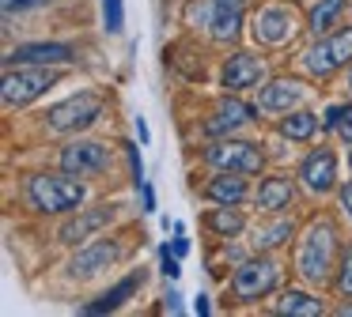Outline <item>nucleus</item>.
<instances>
[{
	"label": "nucleus",
	"instance_id": "412c9836",
	"mask_svg": "<svg viewBox=\"0 0 352 317\" xmlns=\"http://www.w3.org/2000/svg\"><path fill=\"white\" fill-rule=\"evenodd\" d=\"M276 132H280L284 140H296V143L311 140V136L318 132V113H311V110H288L280 121H276Z\"/></svg>",
	"mask_w": 352,
	"mask_h": 317
},
{
	"label": "nucleus",
	"instance_id": "7c9ffc66",
	"mask_svg": "<svg viewBox=\"0 0 352 317\" xmlns=\"http://www.w3.org/2000/svg\"><path fill=\"white\" fill-rule=\"evenodd\" d=\"M50 0H4V12H31V8H46Z\"/></svg>",
	"mask_w": 352,
	"mask_h": 317
},
{
	"label": "nucleus",
	"instance_id": "2eb2a0df",
	"mask_svg": "<svg viewBox=\"0 0 352 317\" xmlns=\"http://www.w3.org/2000/svg\"><path fill=\"white\" fill-rule=\"evenodd\" d=\"M265 80V60L261 57H254V53H231L228 60H223V68H220V87H228V91H246V87H258V83Z\"/></svg>",
	"mask_w": 352,
	"mask_h": 317
},
{
	"label": "nucleus",
	"instance_id": "4468645a",
	"mask_svg": "<svg viewBox=\"0 0 352 317\" xmlns=\"http://www.w3.org/2000/svg\"><path fill=\"white\" fill-rule=\"evenodd\" d=\"M254 106H246V102H239L235 98V91H228V98H220V102L212 106V117L201 125V132L205 136H231L235 128H243V125H254Z\"/></svg>",
	"mask_w": 352,
	"mask_h": 317
},
{
	"label": "nucleus",
	"instance_id": "ddd939ff",
	"mask_svg": "<svg viewBox=\"0 0 352 317\" xmlns=\"http://www.w3.org/2000/svg\"><path fill=\"white\" fill-rule=\"evenodd\" d=\"M4 64H42V68H57V64H76V49L65 42H23L4 57Z\"/></svg>",
	"mask_w": 352,
	"mask_h": 317
},
{
	"label": "nucleus",
	"instance_id": "a211bd4d",
	"mask_svg": "<svg viewBox=\"0 0 352 317\" xmlns=\"http://www.w3.org/2000/svg\"><path fill=\"white\" fill-rule=\"evenodd\" d=\"M292 200H296V181H292L288 174L261 178L258 193H254V204H258L261 211H269V215H280L284 208H292Z\"/></svg>",
	"mask_w": 352,
	"mask_h": 317
},
{
	"label": "nucleus",
	"instance_id": "aec40b11",
	"mask_svg": "<svg viewBox=\"0 0 352 317\" xmlns=\"http://www.w3.org/2000/svg\"><path fill=\"white\" fill-rule=\"evenodd\" d=\"M140 283H144V272H129L125 279H118L114 287H110L107 294H99L95 302H87L84 314H114V309H122L125 302L133 298V294L140 291Z\"/></svg>",
	"mask_w": 352,
	"mask_h": 317
},
{
	"label": "nucleus",
	"instance_id": "a878e982",
	"mask_svg": "<svg viewBox=\"0 0 352 317\" xmlns=\"http://www.w3.org/2000/svg\"><path fill=\"white\" fill-rule=\"evenodd\" d=\"M333 287L341 298H352V246L341 249V261H337V272H333Z\"/></svg>",
	"mask_w": 352,
	"mask_h": 317
},
{
	"label": "nucleus",
	"instance_id": "f03ea898",
	"mask_svg": "<svg viewBox=\"0 0 352 317\" xmlns=\"http://www.w3.org/2000/svg\"><path fill=\"white\" fill-rule=\"evenodd\" d=\"M23 196L38 215H65V211H76L87 196V185L76 181L72 174H31L23 181Z\"/></svg>",
	"mask_w": 352,
	"mask_h": 317
},
{
	"label": "nucleus",
	"instance_id": "2f4dec72",
	"mask_svg": "<svg viewBox=\"0 0 352 317\" xmlns=\"http://www.w3.org/2000/svg\"><path fill=\"white\" fill-rule=\"evenodd\" d=\"M337 204H341L344 219H352V181H344V185L337 189Z\"/></svg>",
	"mask_w": 352,
	"mask_h": 317
},
{
	"label": "nucleus",
	"instance_id": "cd10ccee",
	"mask_svg": "<svg viewBox=\"0 0 352 317\" xmlns=\"http://www.w3.org/2000/svg\"><path fill=\"white\" fill-rule=\"evenodd\" d=\"M349 117H352V102H333V106H326V113H322V128H326V132H337Z\"/></svg>",
	"mask_w": 352,
	"mask_h": 317
},
{
	"label": "nucleus",
	"instance_id": "c9c22d12",
	"mask_svg": "<svg viewBox=\"0 0 352 317\" xmlns=\"http://www.w3.org/2000/svg\"><path fill=\"white\" fill-rule=\"evenodd\" d=\"M208 309H212V302H208V294H197V298H193V314H201V317H205Z\"/></svg>",
	"mask_w": 352,
	"mask_h": 317
},
{
	"label": "nucleus",
	"instance_id": "c756f323",
	"mask_svg": "<svg viewBox=\"0 0 352 317\" xmlns=\"http://www.w3.org/2000/svg\"><path fill=\"white\" fill-rule=\"evenodd\" d=\"M125 155H129V166H133V185H144V163H140L137 155V143H125Z\"/></svg>",
	"mask_w": 352,
	"mask_h": 317
},
{
	"label": "nucleus",
	"instance_id": "bb28decb",
	"mask_svg": "<svg viewBox=\"0 0 352 317\" xmlns=\"http://www.w3.org/2000/svg\"><path fill=\"white\" fill-rule=\"evenodd\" d=\"M102 27L110 34H122L125 30V4L122 0H102Z\"/></svg>",
	"mask_w": 352,
	"mask_h": 317
},
{
	"label": "nucleus",
	"instance_id": "6e6552de",
	"mask_svg": "<svg viewBox=\"0 0 352 317\" xmlns=\"http://www.w3.org/2000/svg\"><path fill=\"white\" fill-rule=\"evenodd\" d=\"M61 170L72 178H95L110 170V148L102 140H72L61 148Z\"/></svg>",
	"mask_w": 352,
	"mask_h": 317
},
{
	"label": "nucleus",
	"instance_id": "6ab92c4d",
	"mask_svg": "<svg viewBox=\"0 0 352 317\" xmlns=\"http://www.w3.org/2000/svg\"><path fill=\"white\" fill-rule=\"evenodd\" d=\"M201 193H205V200H212V204H243L246 196H250V185H246V174L220 170Z\"/></svg>",
	"mask_w": 352,
	"mask_h": 317
},
{
	"label": "nucleus",
	"instance_id": "4be33fe9",
	"mask_svg": "<svg viewBox=\"0 0 352 317\" xmlns=\"http://www.w3.org/2000/svg\"><path fill=\"white\" fill-rule=\"evenodd\" d=\"M205 226L216 234V238H235L239 231L246 226V215L239 211V204H220L205 215Z\"/></svg>",
	"mask_w": 352,
	"mask_h": 317
},
{
	"label": "nucleus",
	"instance_id": "4c0bfd02",
	"mask_svg": "<svg viewBox=\"0 0 352 317\" xmlns=\"http://www.w3.org/2000/svg\"><path fill=\"white\" fill-rule=\"evenodd\" d=\"M337 132H341V140H344V143H349V148H352V117H349V121H344V125H341V128H337Z\"/></svg>",
	"mask_w": 352,
	"mask_h": 317
},
{
	"label": "nucleus",
	"instance_id": "7ed1b4c3",
	"mask_svg": "<svg viewBox=\"0 0 352 317\" xmlns=\"http://www.w3.org/2000/svg\"><path fill=\"white\" fill-rule=\"evenodd\" d=\"M280 287V264L273 257H250L243 261L235 272H231L228 291L235 294L239 302H261Z\"/></svg>",
	"mask_w": 352,
	"mask_h": 317
},
{
	"label": "nucleus",
	"instance_id": "b1692460",
	"mask_svg": "<svg viewBox=\"0 0 352 317\" xmlns=\"http://www.w3.org/2000/svg\"><path fill=\"white\" fill-rule=\"evenodd\" d=\"M273 309L276 314H296V317H318L326 306H322L314 294H307V291H284Z\"/></svg>",
	"mask_w": 352,
	"mask_h": 317
},
{
	"label": "nucleus",
	"instance_id": "473e14b6",
	"mask_svg": "<svg viewBox=\"0 0 352 317\" xmlns=\"http://www.w3.org/2000/svg\"><path fill=\"white\" fill-rule=\"evenodd\" d=\"M163 309H170V314H182V294H178L175 287H170V291L163 294Z\"/></svg>",
	"mask_w": 352,
	"mask_h": 317
},
{
	"label": "nucleus",
	"instance_id": "ea45409f",
	"mask_svg": "<svg viewBox=\"0 0 352 317\" xmlns=\"http://www.w3.org/2000/svg\"><path fill=\"white\" fill-rule=\"evenodd\" d=\"M349 91H352V68H349Z\"/></svg>",
	"mask_w": 352,
	"mask_h": 317
},
{
	"label": "nucleus",
	"instance_id": "f8f14e48",
	"mask_svg": "<svg viewBox=\"0 0 352 317\" xmlns=\"http://www.w3.org/2000/svg\"><path fill=\"white\" fill-rule=\"evenodd\" d=\"M296 12L288 4H269L254 15V38L258 45H284L292 34H296Z\"/></svg>",
	"mask_w": 352,
	"mask_h": 317
},
{
	"label": "nucleus",
	"instance_id": "58836bf2",
	"mask_svg": "<svg viewBox=\"0 0 352 317\" xmlns=\"http://www.w3.org/2000/svg\"><path fill=\"white\" fill-rule=\"evenodd\" d=\"M337 314H341V317H349V314H352V302H344V306L337 309Z\"/></svg>",
	"mask_w": 352,
	"mask_h": 317
},
{
	"label": "nucleus",
	"instance_id": "e433bc0d",
	"mask_svg": "<svg viewBox=\"0 0 352 317\" xmlns=\"http://www.w3.org/2000/svg\"><path fill=\"white\" fill-rule=\"evenodd\" d=\"M170 253H175V257H186V253H190V242H186L182 234H178V238L170 242Z\"/></svg>",
	"mask_w": 352,
	"mask_h": 317
},
{
	"label": "nucleus",
	"instance_id": "9d476101",
	"mask_svg": "<svg viewBox=\"0 0 352 317\" xmlns=\"http://www.w3.org/2000/svg\"><path fill=\"white\" fill-rule=\"evenodd\" d=\"M118 257H122V246H118L114 238L84 242V246L76 249V257L69 261V276L72 279H91V276H99V272H107L110 264H118Z\"/></svg>",
	"mask_w": 352,
	"mask_h": 317
},
{
	"label": "nucleus",
	"instance_id": "1a4fd4ad",
	"mask_svg": "<svg viewBox=\"0 0 352 317\" xmlns=\"http://www.w3.org/2000/svg\"><path fill=\"white\" fill-rule=\"evenodd\" d=\"M118 219V204H95V208H80V215H72L69 223L57 231V242L61 246H84L91 242L99 231H107Z\"/></svg>",
	"mask_w": 352,
	"mask_h": 317
},
{
	"label": "nucleus",
	"instance_id": "f257e3e1",
	"mask_svg": "<svg viewBox=\"0 0 352 317\" xmlns=\"http://www.w3.org/2000/svg\"><path fill=\"white\" fill-rule=\"evenodd\" d=\"M337 226L329 219H314L296 246V272L307 283H329L337 272Z\"/></svg>",
	"mask_w": 352,
	"mask_h": 317
},
{
	"label": "nucleus",
	"instance_id": "0eeeda50",
	"mask_svg": "<svg viewBox=\"0 0 352 317\" xmlns=\"http://www.w3.org/2000/svg\"><path fill=\"white\" fill-rule=\"evenodd\" d=\"M205 163L216 170H235V174H258L265 166V151L254 140H235V136H220L212 148H205Z\"/></svg>",
	"mask_w": 352,
	"mask_h": 317
},
{
	"label": "nucleus",
	"instance_id": "f704fd0d",
	"mask_svg": "<svg viewBox=\"0 0 352 317\" xmlns=\"http://www.w3.org/2000/svg\"><path fill=\"white\" fill-rule=\"evenodd\" d=\"M133 128H137V140L148 143V136H152V132H148V121L144 117H133Z\"/></svg>",
	"mask_w": 352,
	"mask_h": 317
},
{
	"label": "nucleus",
	"instance_id": "f3484780",
	"mask_svg": "<svg viewBox=\"0 0 352 317\" xmlns=\"http://www.w3.org/2000/svg\"><path fill=\"white\" fill-rule=\"evenodd\" d=\"M243 15H246V0H212V42L228 45L243 34Z\"/></svg>",
	"mask_w": 352,
	"mask_h": 317
},
{
	"label": "nucleus",
	"instance_id": "dca6fc26",
	"mask_svg": "<svg viewBox=\"0 0 352 317\" xmlns=\"http://www.w3.org/2000/svg\"><path fill=\"white\" fill-rule=\"evenodd\" d=\"M303 98H307V87L299 80H292V75H276V80H269L265 87L258 91V106L265 113H288V110H296Z\"/></svg>",
	"mask_w": 352,
	"mask_h": 317
},
{
	"label": "nucleus",
	"instance_id": "393cba45",
	"mask_svg": "<svg viewBox=\"0 0 352 317\" xmlns=\"http://www.w3.org/2000/svg\"><path fill=\"white\" fill-rule=\"evenodd\" d=\"M296 234V223L292 219H273V223H261L258 231H254V249H276V246H284V242Z\"/></svg>",
	"mask_w": 352,
	"mask_h": 317
},
{
	"label": "nucleus",
	"instance_id": "a19ab883",
	"mask_svg": "<svg viewBox=\"0 0 352 317\" xmlns=\"http://www.w3.org/2000/svg\"><path fill=\"white\" fill-rule=\"evenodd\" d=\"M349 166H352V151H349Z\"/></svg>",
	"mask_w": 352,
	"mask_h": 317
},
{
	"label": "nucleus",
	"instance_id": "39448f33",
	"mask_svg": "<svg viewBox=\"0 0 352 317\" xmlns=\"http://www.w3.org/2000/svg\"><path fill=\"white\" fill-rule=\"evenodd\" d=\"M57 83L54 68H42V64H19L4 72V83H0V98L8 110H19V106H31L34 98H42L50 87Z\"/></svg>",
	"mask_w": 352,
	"mask_h": 317
},
{
	"label": "nucleus",
	"instance_id": "20e7f679",
	"mask_svg": "<svg viewBox=\"0 0 352 317\" xmlns=\"http://www.w3.org/2000/svg\"><path fill=\"white\" fill-rule=\"evenodd\" d=\"M102 110H107L102 95H95V91H80V95L65 98V102H54L46 113H42V121H46L50 132H80V128L95 125V121L102 117Z\"/></svg>",
	"mask_w": 352,
	"mask_h": 317
},
{
	"label": "nucleus",
	"instance_id": "423d86ee",
	"mask_svg": "<svg viewBox=\"0 0 352 317\" xmlns=\"http://www.w3.org/2000/svg\"><path fill=\"white\" fill-rule=\"evenodd\" d=\"M352 60V27L337 30V34H322L311 49L303 53V68L314 80H329L337 68H344Z\"/></svg>",
	"mask_w": 352,
	"mask_h": 317
},
{
	"label": "nucleus",
	"instance_id": "9b49d317",
	"mask_svg": "<svg viewBox=\"0 0 352 317\" xmlns=\"http://www.w3.org/2000/svg\"><path fill=\"white\" fill-rule=\"evenodd\" d=\"M299 181H303V189H311L314 196H326L337 189V155L329 148H314L303 155V163H299Z\"/></svg>",
	"mask_w": 352,
	"mask_h": 317
},
{
	"label": "nucleus",
	"instance_id": "5701e85b",
	"mask_svg": "<svg viewBox=\"0 0 352 317\" xmlns=\"http://www.w3.org/2000/svg\"><path fill=\"white\" fill-rule=\"evenodd\" d=\"M344 4H349V0H314V4L307 8V30H311L314 38L329 34V27H333L337 15L344 12Z\"/></svg>",
	"mask_w": 352,
	"mask_h": 317
},
{
	"label": "nucleus",
	"instance_id": "c85d7f7f",
	"mask_svg": "<svg viewBox=\"0 0 352 317\" xmlns=\"http://www.w3.org/2000/svg\"><path fill=\"white\" fill-rule=\"evenodd\" d=\"M178 261H182V257L170 253V246H163V249H160V272L170 279V283H175V279L182 276V264H178Z\"/></svg>",
	"mask_w": 352,
	"mask_h": 317
},
{
	"label": "nucleus",
	"instance_id": "72a5a7b5",
	"mask_svg": "<svg viewBox=\"0 0 352 317\" xmlns=\"http://www.w3.org/2000/svg\"><path fill=\"white\" fill-rule=\"evenodd\" d=\"M140 204H144V208H140V211H155V189L148 185V181H144V185H140Z\"/></svg>",
	"mask_w": 352,
	"mask_h": 317
}]
</instances>
